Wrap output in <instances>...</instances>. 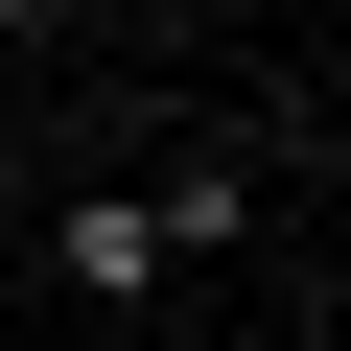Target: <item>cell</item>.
I'll return each instance as SVG.
<instances>
[{"instance_id":"obj_2","label":"cell","mask_w":351,"mask_h":351,"mask_svg":"<svg viewBox=\"0 0 351 351\" xmlns=\"http://www.w3.org/2000/svg\"><path fill=\"white\" fill-rule=\"evenodd\" d=\"M141 211H164V258H211V234H258V141H188V164H164Z\"/></svg>"},{"instance_id":"obj_1","label":"cell","mask_w":351,"mask_h":351,"mask_svg":"<svg viewBox=\"0 0 351 351\" xmlns=\"http://www.w3.org/2000/svg\"><path fill=\"white\" fill-rule=\"evenodd\" d=\"M47 281L141 304V281H164V211H141V188H71V211H47Z\"/></svg>"}]
</instances>
